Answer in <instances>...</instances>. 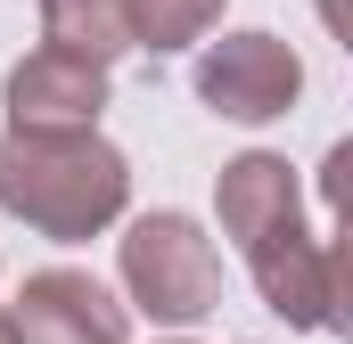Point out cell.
Here are the masks:
<instances>
[{
  "label": "cell",
  "instance_id": "4",
  "mask_svg": "<svg viewBox=\"0 0 353 344\" xmlns=\"http://www.w3.org/2000/svg\"><path fill=\"white\" fill-rule=\"evenodd\" d=\"M239 262H247L255 295H263L288 328H304V336H329L337 328V246H329V230L288 222V230L255 238Z\"/></svg>",
  "mask_w": 353,
  "mask_h": 344
},
{
  "label": "cell",
  "instance_id": "3",
  "mask_svg": "<svg viewBox=\"0 0 353 344\" xmlns=\"http://www.w3.org/2000/svg\"><path fill=\"white\" fill-rule=\"evenodd\" d=\"M197 98L222 115V123H279L296 98H304V58L263 33V25H247V33H222V41H205V58H197Z\"/></svg>",
  "mask_w": 353,
  "mask_h": 344
},
{
  "label": "cell",
  "instance_id": "10",
  "mask_svg": "<svg viewBox=\"0 0 353 344\" xmlns=\"http://www.w3.org/2000/svg\"><path fill=\"white\" fill-rule=\"evenodd\" d=\"M0 344H17V328H8V312H0Z\"/></svg>",
  "mask_w": 353,
  "mask_h": 344
},
{
  "label": "cell",
  "instance_id": "8",
  "mask_svg": "<svg viewBox=\"0 0 353 344\" xmlns=\"http://www.w3.org/2000/svg\"><path fill=\"white\" fill-rule=\"evenodd\" d=\"M41 50H66V58H83V66L107 74V66L132 50L123 0H41Z\"/></svg>",
  "mask_w": 353,
  "mask_h": 344
},
{
  "label": "cell",
  "instance_id": "9",
  "mask_svg": "<svg viewBox=\"0 0 353 344\" xmlns=\"http://www.w3.org/2000/svg\"><path fill=\"white\" fill-rule=\"evenodd\" d=\"M222 25V0H123V33L148 58H181L189 41H205Z\"/></svg>",
  "mask_w": 353,
  "mask_h": 344
},
{
  "label": "cell",
  "instance_id": "6",
  "mask_svg": "<svg viewBox=\"0 0 353 344\" xmlns=\"http://www.w3.org/2000/svg\"><path fill=\"white\" fill-rule=\"evenodd\" d=\"M0 107H8V131H99L107 74L66 50H25L0 83Z\"/></svg>",
  "mask_w": 353,
  "mask_h": 344
},
{
  "label": "cell",
  "instance_id": "5",
  "mask_svg": "<svg viewBox=\"0 0 353 344\" xmlns=\"http://www.w3.org/2000/svg\"><path fill=\"white\" fill-rule=\"evenodd\" d=\"M17 344H132V312L90 270H33L8 303Z\"/></svg>",
  "mask_w": 353,
  "mask_h": 344
},
{
  "label": "cell",
  "instance_id": "7",
  "mask_svg": "<svg viewBox=\"0 0 353 344\" xmlns=\"http://www.w3.org/2000/svg\"><path fill=\"white\" fill-rule=\"evenodd\" d=\"M214 213H222V238L247 255L255 238L288 230V222H304V180H296L288 156L247 148V156H230V164L214 172Z\"/></svg>",
  "mask_w": 353,
  "mask_h": 344
},
{
  "label": "cell",
  "instance_id": "1",
  "mask_svg": "<svg viewBox=\"0 0 353 344\" xmlns=\"http://www.w3.org/2000/svg\"><path fill=\"white\" fill-rule=\"evenodd\" d=\"M132 205V164L107 131H0V213L50 246H83Z\"/></svg>",
  "mask_w": 353,
  "mask_h": 344
},
{
  "label": "cell",
  "instance_id": "2",
  "mask_svg": "<svg viewBox=\"0 0 353 344\" xmlns=\"http://www.w3.org/2000/svg\"><path fill=\"white\" fill-rule=\"evenodd\" d=\"M123 270V312H148L157 328H197L222 312V246L189 213H140L115 246Z\"/></svg>",
  "mask_w": 353,
  "mask_h": 344
},
{
  "label": "cell",
  "instance_id": "11",
  "mask_svg": "<svg viewBox=\"0 0 353 344\" xmlns=\"http://www.w3.org/2000/svg\"><path fill=\"white\" fill-rule=\"evenodd\" d=\"M165 344H189V336H165Z\"/></svg>",
  "mask_w": 353,
  "mask_h": 344
}]
</instances>
